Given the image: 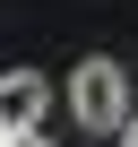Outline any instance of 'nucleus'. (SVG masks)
I'll use <instances>...</instances> for the list:
<instances>
[{
	"label": "nucleus",
	"mask_w": 138,
	"mask_h": 147,
	"mask_svg": "<svg viewBox=\"0 0 138 147\" xmlns=\"http://www.w3.org/2000/svg\"><path fill=\"white\" fill-rule=\"evenodd\" d=\"M43 104H52L43 69H0V121H9V138L17 130H43Z\"/></svg>",
	"instance_id": "2"
},
{
	"label": "nucleus",
	"mask_w": 138,
	"mask_h": 147,
	"mask_svg": "<svg viewBox=\"0 0 138 147\" xmlns=\"http://www.w3.org/2000/svg\"><path fill=\"white\" fill-rule=\"evenodd\" d=\"M121 147H138V121H129V130H121Z\"/></svg>",
	"instance_id": "4"
},
{
	"label": "nucleus",
	"mask_w": 138,
	"mask_h": 147,
	"mask_svg": "<svg viewBox=\"0 0 138 147\" xmlns=\"http://www.w3.org/2000/svg\"><path fill=\"white\" fill-rule=\"evenodd\" d=\"M0 147H9V121H0Z\"/></svg>",
	"instance_id": "5"
},
{
	"label": "nucleus",
	"mask_w": 138,
	"mask_h": 147,
	"mask_svg": "<svg viewBox=\"0 0 138 147\" xmlns=\"http://www.w3.org/2000/svg\"><path fill=\"white\" fill-rule=\"evenodd\" d=\"M9 147H52V138H43V130H17V138H9Z\"/></svg>",
	"instance_id": "3"
},
{
	"label": "nucleus",
	"mask_w": 138,
	"mask_h": 147,
	"mask_svg": "<svg viewBox=\"0 0 138 147\" xmlns=\"http://www.w3.org/2000/svg\"><path fill=\"white\" fill-rule=\"evenodd\" d=\"M69 113H78V130H104V138H121L138 113H129V69L121 61H78L69 69Z\"/></svg>",
	"instance_id": "1"
}]
</instances>
